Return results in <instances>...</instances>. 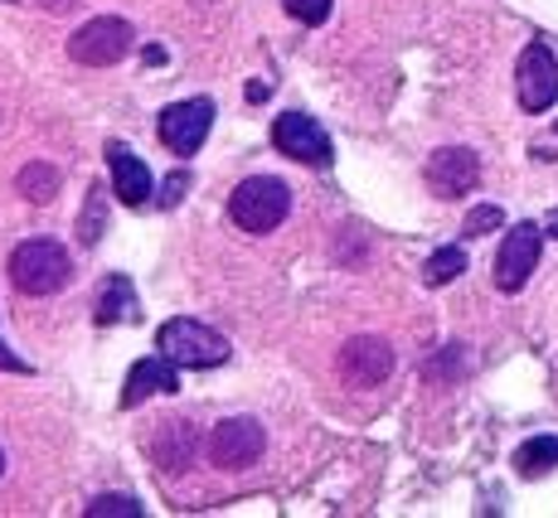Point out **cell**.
<instances>
[{
    "instance_id": "1",
    "label": "cell",
    "mask_w": 558,
    "mask_h": 518,
    "mask_svg": "<svg viewBox=\"0 0 558 518\" xmlns=\"http://www.w3.org/2000/svg\"><path fill=\"white\" fill-rule=\"evenodd\" d=\"M69 247L53 243V237H29L10 252V282H15L20 296H53V291L69 286Z\"/></svg>"
},
{
    "instance_id": "2",
    "label": "cell",
    "mask_w": 558,
    "mask_h": 518,
    "mask_svg": "<svg viewBox=\"0 0 558 518\" xmlns=\"http://www.w3.org/2000/svg\"><path fill=\"white\" fill-rule=\"evenodd\" d=\"M156 349L166 354V359H175L180 369H219L223 359H229V340L223 334H214L209 325H199V320H166V325L156 330Z\"/></svg>"
},
{
    "instance_id": "3",
    "label": "cell",
    "mask_w": 558,
    "mask_h": 518,
    "mask_svg": "<svg viewBox=\"0 0 558 518\" xmlns=\"http://www.w3.org/2000/svg\"><path fill=\"white\" fill-rule=\"evenodd\" d=\"M292 209V189L272 175H253L229 194V213L243 233H272Z\"/></svg>"
},
{
    "instance_id": "4",
    "label": "cell",
    "mask_w": 558,
    "mask_h": 518,
    "mask_svg": "<svg viewBox=\"0 0 558 518\" xmlns=\"http://www.w3.org/2000/svg\"><path fill=\"white\" fill-rule=\"evenodd\" d=\"M132 45H136V29L117 15H102V20H88L69 39V59L83 63V69H107V63H122Z\"/></svg>"
},
{
    "instance_id": "5",
    "label": "cell",
    "mask_w": 558,
    "mask_h": 518,
    "mask_svg": "<svg viewBox=\"0 0 558 518\" xmlns=\"http://www.w3.org/2000/svg\"><path fill=\"white\" fill-rule=\"evenodd\" d=\"M514 92H520L524 112H549L558 102V59L544 39L524 45L520 63H514Z\"/></svg>"
},
{
    "instance_id": "6",
    "label": "cell",
    "mask_w": 558,
    "mask_h": 518,
    "mask_svg": "<svg viewBox=\"0 0 558 518\" xmlns=\"http://www.w3.org/2000/svg\"><path fill=\"white\" fill-rule=\"evenodd\" d=\"M539 252H544V233L534 229V223H514L496 252V286L506 291V296L524 291V282H530L534 267H539Z\"/></svg>"
},
{
    "instance_id": "7",
    "label": "cell",
    "mask_w": 558,
    "mask_h": 518,
    "mask_svg": "<svg viewBox=\"0 0 558 518\" xmlns=\"http://www.w3.org/2000/svg\"><path fill=\"white\" fill-rule=\"evenodd\" d=\"M267 446V431L263 422H253V417H229V422L214 427L209 436V460L219 470H248L257 456H263Z\"/></svg>"
},
{
    "instance_id": "8",
    "label": "cell",
    "mask_w": 558,
    "mask_h": 518,
    "mask_svg": "<svg viewBox=\"0 0 558 518\" xmlns=\"http://www.w3.org/2000/svg\"><path fill=\"white\" fill-rule=\"evenodd\" d=\"M214 126V102L209 97H190V102H170L160 112V141H166L175 156H195Z\"/></svg>"
},
{
    "instance_id": "9",
    "label": "cell",
    "mask_w": 558,
    "mask_h": 518,
    "mask_svg": "<svg viewBox=\"0 0 558 518\" xmlns=\"http://www.w3.org/2000/svg\"><path fill=\"white\" fill-rule=\"evenodd\" d=\"M272 146L282 150V156L302 160V165H316V170L330 165V136H326V126H320L316 116H306V112H282V116H277Z\"/></svg>"
},
{
    "instance_id": "10",
    "label": "cell",
    "mask_w": 558,
    "mask_h": 518,
    "mask_svg": "<svg viewBox=\"0 0 558 518\" xmlns=\"http://www.w3.org/2000/svg\"><path fill=\"white\" fill-rule=\"evenodd\" d=\"M481 185V160L476 150L466 146H442L427 156V189L437 194V199H461V194H471Z\"/></svg>"
},
{
    "instance_id": "11",
    "label": "cell",
    "mask_w": 558,
    "mask_h": 518,
    "mask_svg": "<svg viewBox=\"0 0 558 518\" xmlns=\"http://www.w3.org/2000/svg\"><path fill=\"white\" fill-rule=\"evenodd\" d=\"M393 373V349L379 334H355V340L340 349V378L350 387H379Z\"/></svg>"
},
{
    "instance_id": "12",
    "label": "cell",
    "mask_w": 558,
    "mask_h": 518,
    "mask_svg": "<svg viewBox=\"0 0 558 518\" xmlns=\"http://www.w3.org/2000/svg\"><path fill=\"white\" fill-rule=\"evenodd\" d=\"M107 170H112V194H117L122 203H132V209H142V203L156 194L146 160H136L122 141H107Z\"/></svg>"
},
{
    "instance_id": "13",
    "label": "cell",
    "mask_w": 558,
    "mask_h": 518,
    "mask_svg": "<svg viewBox=\"0 0 558 518\" xmlns=\"http://www.w3.org/2000/svg\"><path fill=\"white\" fill-rule=\"evenodd\" d=\"M180 363L166 359V354H151V359H142L132 373H126V387H122V407H142L146 397L156 393H175L180 387Z\"/></svg>"
},
{
    "instance_id": "14",
    "label": "cell",
    "mask_w": 558,
    "mask_h": 518,
    "mask_svg": "<svg viewBox=\"0 0 558 518\" xmlns=\"http://www.w3.org/2000/svg\"><path fill=\"white\" fill-rule=\"evenodd\" d=\"M195 451H199V431L180 417H166L151 436V456L160 470H190L195 466Z\"/></svg>"
},
{
    "instance_id": "15",
    "label": "cell",
    "mask_w": 558,
    "mask_h": 518,
    "mask_svg": "<svg viewBox=\"0 0 558 518\" xmlns=\"http://www.w3.org/2000/svg\"><path fill=\"white\" fill-rule=\"evenodd\" d=\"M136 286L126 276H107L98 291V325H122V320H136Z\"/></svg>"
},
{
    "instance_id": "16",
    "label": "cell",
    "mask_w": 558,
    "mask_h": 518,
    "mask_svg": "<svg viewBox=\"0 0 558 518\" xmlns=\"http://www.w3.org/2000/svg\"><path fill=\"white\" fill-rule=\"evenodd\" d=\"M554 466H558V436H530L514 451V470H520L524 480H539V474H549Z\"/></svg>"
},
{
    "instance_id": "17",
    "label": "cell",
    "mask_w": 558,
    "mask_h": 518,
    "mask_svg": "<svg viewBox=\"0 0 558 518\" xmlns=\"http://www.w3.org/2000/svg\"><path fill=\"white\" fill-rule=\"evenodd\" d=\"M20 194H25V199H35V203H49L53 194H59V185H63V175L53 165H45V160H29L25 170H20Z\"/></svg>"
},
{
    "instance_id": "18",
    "label": "cell",
    "mask_w": 558,
    "mask_h": 518,
    "mask_svg": "<svg viewBox=\"0 0 558 518\" xmlns=\"http://www.w3.org/2000/svg\"><path fill=\"white\" fill-rule=\"evenodd\" d=\"M466 272V252L452 243V247H437L433 257H427V267H423V282L427 286H447V282H457V276Z\"/></svg>"
},
{
    "instance_id": "19",
    "label": "cell",
    "mask_w": 558,
    "mask_h": 518,
    "mask_svg": "<svg viewBox=\"0 0 558 518\" xmlns=\"http://www.w3.org/2000/svg\"><path fill=\"white\" fill-rule=\"evenodd\" d=\"M102 203H107V189L93 185V189H88V209H83V219H78V243H83V247H93V243H98V237L107 233Z\"/></svg>"
},
{
    "instance_id": "20",
    "label": "cell",
    "mask_w": 558,
    "mask_h": 518,
    "mask_svg": "<svg viewBox=\"0 0 558 518\" xmlns=\"http://www.w3.org/2000/svg\"><path fill=\"white\" fill-rule=\"evenodd\" d=\"M496 229H506V209H500V203H476V209L466 213V223H461L466 237H486Z\"/></svg>"
},
{
    "instance_id": "21",
    "label": "cell",
    "mask_w": 558,
    "mask_h": 518,
    "mask_svg": "<svg viewBox=\"0 0 558 518\" xmlns=\"http://www.w3.org/2000/svg\"><path fill=\"white\" fill-rule=\"evenodd\" d=\"M88 518H142V504L126 499V494H102L88 504Z\"/></svg>"
},
{
    "instance_id": "22",
    "label": "cell",
    "mask_w": 558,
    "mask_h": 518,
    "mask_svg": "<svg viewBox=\"0 0 558 518\" xmlns=\"http://www.w3.org/2000/svg\"><path fill=\"white\" fill-rule=\"evenodd\" d=\"M282 5H287V15L302 20V25H326L336 0H282Z\"/></svg>"
},
{
    "instance_id": "23",
    "label": "cell",
    "mask_w": 558,
    "mask_h": 518,
    "mask_svg": "<svg viewBox=\"0 0 558 518\" xmlns=\"http://www.w3.org/2000/svg\"><path fill=\"white\" fill-rule=\"evenodd\" d=\"M185 189H190V175H185V170H175V175L166 180V194H160V209H175L180 194H185Z\"/></svg>"
},
{
    "instance_id": "24",
    "label": "cell",
    "mask_w": 558,
    "mask_h": 518,
    "mask_svg": "<svg viewBox=\"0 0 558 518\" xmlns=\"http://www.w3.org/2000/svg\"><path fill=\"white\" fill-rule=\"evenodd\" d=\"M0 373H35V369H29V363L20 359V354H10V344L0 340Z\"/></svg>"
},
{
    "instance_id": "25",
    "label": "cell",
    "mask_w": 558,
    "mask_h": 518,
    "mask_svg": "<svg viewBox=\"0 0 558 518\" xmlns=\"http://www.w3.org/2000/svg\"><path fill=\"white\" fill-rule=\"evenodd\" d=\"M39 5H45V10H49V15H63V10L83 5V0H39Z\"/></svg>"
},
{
    "instance_id": "26",
    "label": "cell",
    "mask_w": 558,
    "mask_h": 518,
    "mask_svg": "<svg viewBox=\"0 0 558 518\" xmlns=\"http://www.w3.org/2000/svg\"><path fill=\"white\" fill-rule=\"evenodd\" d=\"M267 92H272V88H267V83H248V102H263Z\"/></svg>"
},
{
    "instance_id": "27",
    "label": "cell",
    "mask_w": 558,
    "mask_h": 518,
    "mask_svg": "<svg viewBox=\"0 0 558 518\" xmlns=\"http://www.w3.org/2000/svg\"><path fill=\"white\" fill-rule=\"evenodd\" d=\"M0 474H5V456H0Z\"/></svg>"
}]
</instances>
